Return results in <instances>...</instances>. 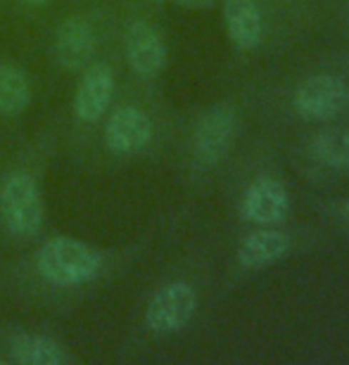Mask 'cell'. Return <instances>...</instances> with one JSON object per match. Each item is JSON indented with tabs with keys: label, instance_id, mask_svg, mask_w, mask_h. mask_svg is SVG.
Segmentation results:
<instances>
[{
	"label": "cell",
	"instance_id": "cell-1",
	"mask_svg": "<svg viewBox=\"0 0 349 365\" xmlns=\"http://www.w3.org/2000/svg\"><path fill=\"white\" fill-rule=\"evenodd\" d=\"M41 277L55 287H79L96 280L103 259L91 245L76 237H53L41 247L36 259Z\"/></svg>",
	"mask_w": 349,
	"mask_h": 365
},
{
	"label": "cell",
	"instance_id": "cell-2",
	"mask_svg": "<svg viewBox=\"0 0 349 365\" xmlns=\"http://www.w3.org/2000/svg\"><path fill=\"white\" fill-rule=\"evenodd\" d=\"M0 218L14 237H36L43 228L46 207L41 187L29 173H12L0 187Z\"/></svg>",
	"mask_w": 349,
	"mask_h": 365
},
{
	"label": "cell",
	"instance_id": "cell-3",
	"mask_svg": "<svg viewBox=\"0 0 349 365\" xmlns=\"http://www.w3.org/2000/svg\"><path fill=\"white\" fill-rule=\"evenodd\" d=\"M238 133V114L228 102L212 105L200 116L193 130V162L207 171L219 166L233 148Z\"/></svg>",
	"mask_w": 349,
	"mask_h": 365
},
{
	"label": "cell",
	"instance_id": "cell-4",
	"mask_svg": "<svg viewBox=\"0 0 349 365\" xmlns=\"http://www.w3.org/2000/svg\"><path fill=\"white\" fill-rule=\"evenodd\" d=\"M198 309V294L193 284L183 280L169 282L155 292L145 309V325L155 334H173L181 332L191 323Z\"/></svg>",
	"mask_w": 349,
	"mask_h": 365
},
{
	"label": "cell",
	"instance_id": "cell-5",
	"mask_svg": "<svg viewBox=\"0 0 349 365\" xmlns=\"http://www.w3.org/2000/svg\"><path fill=\"white\" fill-rule=\"evenodd\" d=\"M349 105V86L340 76L316 74L300 83L293 107L307 121H328L343 114Z\"/></svg>",
	"mask_w": 349,
	"mask_h": 365
},
{
	"label": "cell",
	"instance_id": "cell-6",
	"mask_svg": "<svg viewBox=\"0 0 349 365\" xmlns=\"http://www.w3.org/2000/svg\"><path fill=\"white\" fill-rule=\"evenodd\" d=\"M290 211L288 190L280 180L271 176H259L252 180L240 200V216L243 221L257 225V228H271L285 221Z\"/></svg>",
	"mask_w": 349,
	"mask_h": 365
},
{
	"label": "cell",
	"instance_id": "cell-7",
	"mask_svg": "<svg viewBox=\"0 0 349 365\" xmlns=\"http://www.w3.org/2000/svg\"><path fill=\"white\" fill-rule=\"evenodd\" d=\"M152 140L150 116L136 105H121L105 123V145L114 155H138Z\"/></svg>",
	"mask_w": 349,
	"mask_h": 365
},
{
	"label": "cell",
	"instance_id": "cell-8",
	"mask_svg": "<svg viewBox=\"0 0 349 365\" xmlns=\"http://www.w3.org/2000/svg\"><path fill=\"white\" fill-rule=\"evenodd\" d=\"M123 50H126L128 67L141 78H155L166 67V43L150 21L138 19L128 24L123 36Z\"/></svg>",
	"mask_w": 349,
	"mask_h": 365
},
{
	"label": "cell",
	"instance_id": "cell-9",
	"mask_svg": "<svg viewBox=\"0 0 349 365\" xmlns=\"http://www.w3.org/2000/svg\"><path fill=\"white\" fill-rule=\"evenodd\" d=\"M96 48H98V34L86 17L74 14V17H67L57 26L53 53L62 69L79 71L88 67V62H93V55H96Z\"/></svg>",
	"mask_w": 349,
	"mask_h": 365
},
{
	"label": "cell",
	"instance_id": "cell-10",
	"mask_svg": "<svg viewBox=\"0 0 349 365\" xmlns=\"http://www.w3.org/2000/svg\"><path fill=\"white\" fill-rule=\"evenodd\" d=\"M114 95V71L110 64L93 62L84 71L79 88L74 93V116L84 123H96L103 119Z\"/></svg>",
	"mask_w": 349,
	"mask_h": 365
},
{
	"label": "cell",
	"instance_id": "cell-11",
	"mask_svg": "<svg viewBox=\"0 0 349 365\" xmlns=\"http://www.w3.org/2000/svg\"><path fill=\"white\" fill-rule=\"evenodd\" d=\"M290 250V237L285 232L273 228H257L240 240L238 245V264L245 271H261L266 266H273Z\"/></svg>",
	"mask_w": 349,
	"mask_h": 365
},
{
	"label": "cell",
	"instance_id": "cell-12",
	"mask_svg": "<svg viewBox=\"0 0 349 365\" xmlns=\"http://www.w3.org/2000/svg\"><path fill=\"white\" fill-rule=\"evenodd\" d=\"M223 24L240 50H257L264 38V19L257 0H223Z\"/></svg>",
	"mask_w": 349,
	"mask_h": 365
},
{
	"label": "cell",
	"instance_id": "cell-13",
	"mask_svg": "<svg viewBox=\"0 0 349 365\" xmlns=\"http://www.w3.org/2000/svg\"><path fill=\"white\" fill-rule=\"evenodd\" d=\"M7 349H10V359L19 365H67L71 361L60 341L36 332L14 334Z\"/></svg>",
	"mask_w": 349,
	"mask_h": 365
},
{
	"label": "cell",
	"instance_id": "cell-14",
	"mask_svg": "<svg viewBox=\"0 0 349 365\" xmlns=\"http://www.w3.org/2000/svg\"><path fill=\"white\" fill-rule=\"evenodd\" d=\"M309 155L314 162L333 171L349 169V130L323 128L309 138Z\"/></svg>",
	"mask_w": 349,
	"mask_h": 365
},
{
	"label": "cell",
	"instance_id": "cell-15",
	"mask_svg": "<svg viewBox=\"0 0 349 365\" xmlns=\"http://www.w3.org/2000/svg\"><path fill=\"white\" fill-rule=\"evenodd\" d=\"M31 102V83L14 64H0V114L17 116Z\"/></svg>",
	"mask_w": 349,
	"mask_h": 365
},
{
	"label": "cell",
	"instance_id": "cell-16",
	"mask_svg": "<svg viewBox=\"0 0 349 365\" xmlns=\"http://www.w3.org/2000/svg\"><path fill=\"white\" fill-rule=\"evenodd\" d=\"M178 7H186V10H209V7L216 5V0H173Z\"/></svg>",
	"mask_w": 349,
	"mask_h": 365
},
{
	"label": "cell",
	"instance_id": "cell-17",
	"mask_svg": "<svg viewBox=\"0 0 349 365\" xmlns=\"http://www.w3.org/2000/svg\"><path fill=\"white\" fill-rule=\"evenodd\" d=\"M26 5H31V7H43V5H48L50 0H24Z\"/></svg>",
	"mask_w": 349,
	"mask_h": 365
},
{
	"label": "cell",
	"instance_id": "cell-18",
	"mask_svg": "<svg viewBox=\"0 0 349 365\" xmlns=\"http://www.w3.org/2000/svg\"><path fill=\"white\" fill-rule=\"evenodd\" d=\"M343 216H345V221L349 223V200H347V202L343 204Z\"/></svg>",
	"mask_w": 349,
	"mask_h": 365
},
{
	"label": "cell",
	"instance_id": "cell-19",
	"mask_svg": "<svg viewBox=\"0 0 349 365\" xmlns=\"http://www.w3.org/2000/svg\"><path fill=\"white\" fill-rule=\"evenodd\" d=\"M0 365H5V361H3V359H0Z\"/></svg>",
	"mask_w": 349,
	"mask_h": 365
},
{
	"label": "cell",
	"instance_id": "cell-20",
	"mask_svg": "<svg viewBox=\"0 0 349 365\" xmlns=\"http://www.w3.org/2000/svg\"><path fill=\"white\" fill-rule=\"evenodd\" d=\"M152 3H159V0H152Z\"/></svg>",
	"mask_w": 349,
	"mask_h": 365
},
{
	"label": "cell",
	"instance_id": "cell-21",
	"mask_svg": "<svg viewBox=\"0 0 349 365\" xmlns=\"http://www.w3.org/2000/svg\"><path fill=\"white\" fill-rule=\"evenodd\" d=\"M347 24H349V21H347Z\"/></svg>",
	"mask_w": 349,
	"mask_h": 365
}]
</instances>
